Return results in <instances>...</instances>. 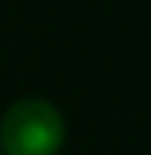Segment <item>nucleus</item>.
Here are the masks:
<instances>
[{"label": "nucleus", "mask_w": 151, "mask_h": 155, "mask_svg": "<svg viewBox=\"0 0 151 155\" xmlns=\"http://www.w3.org/2000/svg\"><path fill=\"white\" fill-rule=\"evenodd\" d=\"M65 138V121L48 100H17L0 121V141L7 155H55Z\"/></svg>", "instance_id": "1"}]
</instances>
